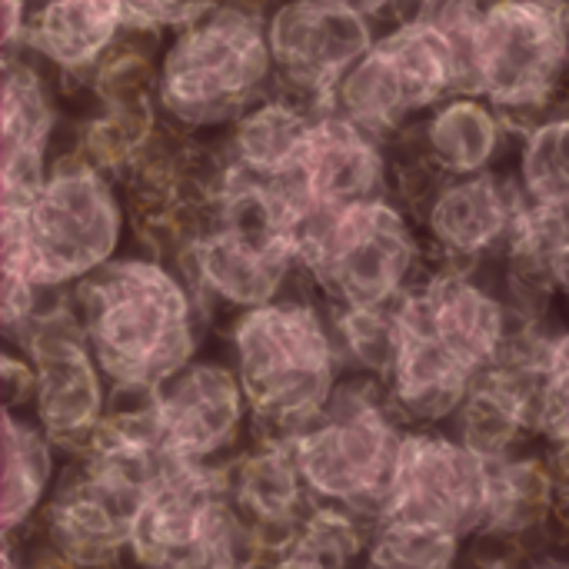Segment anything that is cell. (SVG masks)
<instances>
[{"mask_svg": "<svg viewBox=\"0 0 569 569\" xmlns=\"http://www.w3.org/2000/svg\"><path fill=\"white\" fill-rule=\"evenodd\" d=\"M220 470L177 463L147 493L130 537L133 563L163 569L267 563L263 540L227 497Z\"/></svg>", "mask_w": 569, "mask_h": 569, "instance_id": "10", "label": "cell"}, {"mask_svg": "<svg viewBox=\"0 0 569 569\" xmlns=\"http://www.w3.org/2000/svg\"><path fill=\"white\" fill-rule=\"evenodd\" d=\"M227 357L253 410V440L293 443L347 377L330 310L310 283L227 317Z\"/></svg>", "mask_w": 569, "mask_h": 569, "instance_id": "3", "label": "cell"}, {"mask_svg": "<svg viewBox=\"0 0 569 569\" xmlns=\"http://www.w3.org/2000/svg\"><path fill=\"white\" fill-rule=\"evenodd\" d=\"M57 73L30 50L3 53L0 103V207H27L53 163L60 127Z\"/></svg>", "mask_w": 569, "mask_h": 569, "instance_id": "16", "label": "cell"}, {"mask_svg": "<svg viewBox=\"0 0 569 569\" xmlns=\"http://www.w3.org/2000/svg\"><path fill=\"white\" fill-rule=\"evenodd\" d=\"M353 7H360L363 13H370L380 27L390 23V20H400L407 13H417L420 10V0H350Z\"/></svg>", "mask_w": 569, "mask_h": 569, "instance_id": "34", "label": "cell"}, {"mask_svg": "<svg viewBox=\"0 0 569 569\" xmlns=\"http://www.w3.org/2000/svg\"><path fill=\"white\" fill-rule=\"evenodd\" d=\"M407 130L447 177L507 167L520 133V127L500 107L473 90L450 93Z\"/></svg>", "mask_w": 569, "mask_h": 569, "instance_id": "19", "label": "cell"}, {"mask_svg": "<svg viewBox=\"0 0 569 569\" xmlns=\"http://www.w3.org/2000/svg\"><path fill=\"white\" fill-rule=\"evenodd\" d=\"M423 3H430V0H420V7H423Z\"/></svg>", "mask_w": 569, "mask_h": 569, "instance_id": "36", "label": "cell"}, {"mask_svg": "<svg viewBox=\"0 0 569 569\" xmlns=\"http://www.w3.org/2000/svg\"><path fill=\"white\" fill-rule=\"evenodd\" d=\"M0 390H3V410L30 413L37 393V367L20 347H10L0 357Z\"/></svg>", "mask_w": 569, "mask_h": 569, "instance_id": "30", "label": "cell"}, {"mask_svg": "<svg viewBox=\"0 0 569 569\" xmlns=\"http://www.w3.org/2000/svg\"><path fill=\"white\" fill-rule=\"evenodd\" d=\"M10 347H20L37 367L33 420L63 457L80 453L110 413L113 387L87 343L73 290H50Z\"/></svg>", "mask_w": 569, "mask_h": 569, "instance_id": "11", "label": "cell"}, {"mask_svg": "<svg viewBox=\"0 0 569 569\" xmlns=\"http://www.w3.org/2000/svg\"><path fill=\"white\" fill-rule=\"evenodd\" d=\"M520 323L527 317L513 310L487 267L433 263L397 303V353L387 393L400 417L410 427H447Z\"/></svg>", "mask_w": 569, "mask_h": 569, "instance_id": "1", "label": "cell"}, {"mask_svg": "<svg viewBox=\"0 0 569 569\" xmlns=\"http://www.w3.org/2000/svg\"><path fill=\"white\" fill-rule=\"evenodd\" d=\"M67 457L33 420V413L3 410V477H0V537L33 527L50 500Z\"/></svg>", "mask_w": 569, "mask_h": 569, "instance_id": "22", "label": "cell"}, {"mask_svg": "<svg viewBox=\"0 0 569 569\" xmlns=\"http://www.w3.org/2000/svg\"><path fill=\"white\" fill-rule=\"evenodd\" d=\"M403 433L407 420L393 407L387 383L347 373L320 420L290 447L313 500L377 520L393 487Z\"/></svg>", "mask_w": 569, "mask_h": 569, "instance_id": "9", "label": "cell"}, {"mask_svg": "<svg viewBox=\"0 0 569 569\" xmlns=\"http://www.w3.org/2000/svg\"><path fill=\"white\" fill-rule=\"evenodd\" d=\"M73 303L113 397H143L190 363L210 323L193 283L143 250L120 253L77 283Z\"/></svg>", "mask_w": 569, "mask_h": 569, "instance_id": "2", "label": "cell"}, {"mask_svg": "<svg viewBox=\"0 0 569 569\" xmlns=\"http://www.w3.org/2000/svg\"><path fill=\"white\" fill-rule=\"evenodd\" d=\"M277 90L267 13L247 0H217L167 33L157 107L193 133H220Z\"/></svg>", "mask_w": 569, "mask_h": 569, "instance_id": "5", "label": "cell"}, {"mask_svg": "<svg viewBox=\"0 0 569 569\" xmlns=\"http://www.w3.org/2000/svg\"><path fill=\"white\" fill-rule=\"evenodd\" d=\"M223 487L240 517L260 533L267 563H277L283 543L310 510L313 497L290 443L250 440L223 470Z\"/></svg>", "mask_w": 569, "mask_h": 569, "instance_id": "18", "label": "cell"}, {"mask_svg": "<svg viewBox=\"0 0 569 569\" xmlns=\"http://www.w3.org/2000/svg\"><path fill=\"white\" fill-rule=\"evenodd\" d=\"M317 113V107L283 90H270L217 137L237 170L263 180H293Z\"/></svg>", "mask_w": 569, "mask_h": 569, "instance_id": "21", "label": "cell"}, {"mask_svg": "<svg viewBox=\"0 0 569 569\" xmlns=\"http://www.w3.org/2000/svg\"><path fill=\"white\" fill-rule=\"evenodd\" d=\"M130 23L137 27H153V30H173L187 20H193L197 13H203L207 7H213L217 0H123Z\"/></svg>", "mask_w": 569, "mask_h": 569, "instance_id": "31", "label": "cell"}, {"mask_svg": "<svg viewBox=\"0 0 569 569\" xmlns=\"http://www.w3.org/2000/svg\"><path fill=\"white\" fill-rule=\"evenodd\" d=\"M377 33L380 23L350 0H277L267 10L277 90L327 110L337 83Z\"/></svg>", "mask_w": 569, "mask_h": 569, "instance_id": "13", "label": "cell"}, {"mask_svg": "<svg viewBox=\"0 0 569 569\" xmlns=\"http://www.w3.org/2000/svg\"><path fill=\"white\" fill-rule=\"evenodd\" d=\"M293 183L307 210H343L390 193V143L327 107L317 113Z\"/></svg>", "mask_w": 569, "mask_h": 569, "instance_id": "17", "label": "cell"}, {"mask_svg": "<svg viewBox=\"0 0 569 569\" xmlns=\"http://www.w3.org/2000/svg\"><path fill=\"white\" fill-rule=\"evenodd\" d=\"M373 520L340 507V503H320L313 500L290 540L283 543L277 563L283 567H347V563H367Z\"/></svg>", "mask_w": 569, "mask_h": 569, "instance_id": "25", "label": "cell"}, {"mask_svg": "<svg viewBox=\"0 0 569 569\" xmlns=\"http://www.w3.org/2000/svg\"><path fill=\"white\" fill-rule=\"evenodd\" d=\"M167 453L187 467H227L253 440V410L230 357L197 353L150 390Z\"/></svg>", "mask_w": 569, "mask_h": 569, "instance_id": "12", "label": "cell"}, {"mask_svg": "<svg viewBox=\"0 0 569 569\" xmlns=\"http://www.w3.org/2000/svg\"><path fill=\"white\" fill-rule=\"evenodd\" d=\"M30 7H33V0H3V53L23 50Z\"/></svg>", "mask_w": 569, "mask_h": 569, "instance_id": "33", "label": "cell"}, {"mask_svg": "<svg viewBox=\"0 0 569 569\" xmlns=\"http://www.w3.org/2000/svg\"><path fill=\"white\" fill-rule=\"evenodd\" d=\"M510 173L527 203L569 210V97L520 127Z\"/></svg>", "mask_w": 569, "mask_h": 569, "instance_id": "24", "label": "cell"}, {"mask_svg": "<svg viewBox=\"0 0 569 569\" xmlns=\"http://www.w3.org/2000/svg\"><path fill=\"white\" fill-rule=\"evenodd\" d=\"M127 27L123 0H33L23 50L40 57L60 83L80 87Z\"/></svg>", "mask_w": 569, "mask_h": 569, "instance_id": "20", "label": "cell"}, {"mask_svg": "<svg viewBox=\"0 0 569 569\" xmlns=\"http://www.w3.org/2000/svg\"><path fill=\"white\" fill-rule=\"evenodd\" d=\"M567 97H569V93H567Z\"/></svg>", "mask_w": 569, "mask_h": 569, "instance_id": "37", "label": "cell"}, {"mask_svg": "<svg viewBox=\"0 0 569 569\" xmlns=\"http://www.w3.org/2000/svg\"><path fill=\"white\" fill-rule=\"evenodd\" d=\"M490 460L447 427H407L380 517H403L473 537L487 517Z\"/></svg>", "mask_w": 569, "mask_h": 569, "instance_id": "14", "label": "cell"}, {"mask_svg": "<svg viewBox=\"0 0 569 569\" xmlns=\"http://www.w3.org/2000/svg\"><path fill=\"white\" fill-rule=\"evenodd\" d=\"M467 87L517 127L569 93V0H477L460 27Z\"/></svg>", "mask_w": 569, "mask_h": 569, "instance_id": "7", "label": "cell"}, {"mask_svg": "<svg viewBox=\"0 0 569 569\" xmlns=\"http://www.w3.org/2000/svg\"><path fill=\"white\" fill-rule=\"evenodd\" d=\"M160 123V107H100L93 103L73 127V147L110 177H123L153 127Z\"/></svg>", "mask_w": 569, "mask_h": 569, "instance_id": "26", "label": "cell"}, {"mask_svg": "<svg viewBox=\"0 0 569 569\" xmlns=\"http://www.w3.org/2000/svg\"><path fill=\"white\" fill-rule=\"evenodd\" d=\"M467 550V537L403 517H377L370 533L367 563L387 569L453 567Z\"/></svg>", "mask_w": 569, "mask_h": 569, "instance_id": "27", "label": "cell"}, {"mask_svg": "<svg viewBox=\"0 0 569 569\" xmlns=\"http://www.w3.org/2000/svg\"><path fill=\"white\" fill-rule=\"evenodd\" d=\"M347 363V373L387 380L397 353V303L393 307H327Z\"/></svg>", "mask_w": 569, "mask_h": 569, "instance_id": "28", "label": "cell"}, {"mask_svg": "<svg viewBox=\"0 0 569 569\" xmlns=\"http://www.w3.org/2000/svg\"><path fill=\"white\" fill-rule=\"evenodd\" d=\"M463 87L460 30L417 10L380 27L370 50L337 83L330 110L390 140Z\"/></svg>", "mask_w": 569, "mask_h": 569, "instance_id": "8", "label": "cell"}, {"mask_svg": "<svg viewBox=\"0 0 569 569\" xmlns=\"http://www.w3.org/2000/svg\"><path fill=\"white\" fill-rule=\"evenodd\" d=\"M537 437L543 450L569 447V327L547 330L540 403H537Z\"/></svg>", "mask_w": 569, "mask_h": 569, "instance_id": "29", "label": "cell"}, {"mask_svg": "<svg viewBox=\"0 0 569 569\" xmlns=\"http://www.w3.org/2000/svg\"><path fill=\"white\" fill-rule=\"evenodd\" d=\"M523 193L507 167L447 177L430 203L417 213L430 260L440 267L480 270L503 257Z\"/></svg>", "mask_w": 569, "mask_h": 569, "instance_id": "15", "label": "cell"}, {"mask_svg": "<svg viewBox=\"0 0 569 569\" xmlns=\"http://www.w3.org/2000/svg\"><path fill=\"white\" fill-rule=\"evenodd\" d=\"M127 237L130 213L120 180L70 143L53 153L50 173L27 207H0V283L73 290L117 260Z\"/></svg>", "mask_w": 569, "mask_h": 569, "instance_id": "4", "label": "cell"}, {"mask_svg": "<svg viewBox=\"0 0 569 569\" xmlns=\"http://www.w3.org/2000/svg\"><path fill=\"white\" fill-rule=\"evenodd\" d=\"M247 3H253V7H260V10L267 13V10H270V7H273L277 0H247Z\"/></svg>", "mask_w": 569, "mask_h": 569, "instance_id": "35", "label": "cell"}, {"mask_svg": "<svg viewBox=\"0 0 569 569\" xmlns=\"http://www.w3.org/2000/svg\"><path fill=\"white\" fill-rule=\"evenodd\" d=\"M300 267L327 307H393L433 267L417 217L380 193L343 210H310Z\"/></svg>", "mask_w": 569, "mask_h": 569, "instance_id": "6", "label": "cell"}, {"mask_svg": "<svg viewBox=\"0 0 569 569\" xmlns=\"http://www.w3.org/2000/svg\"><path fill=\"white\" fill-rule=\"evenodd\" d=\"M553 527V480L547 450L533 447L527 453L490 463L487 517L477 533L523 540L530 547H550Z\"/></svg>", "mask_w": 569, "mask_h": 569, "instance_id": "23", "label": "cell"}, {"mask_svg": "<svg viewBox=\"0 0 569 569\" xmlns=\"http://www.w3.org/2000/svg\"><path fill=\"white\" fill-rule=\"evenodd\" d=\"M550 480H553V527L550 547H569V447L547 450Z\"/></svg>", "mask_w": 569, "mask_h": 569, "instance_id": "32", "label": "cell"}]
</instances>
